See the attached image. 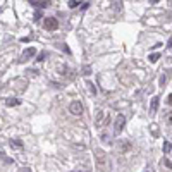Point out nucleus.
Returning <instances> with one entry per match:
<instances>
[{"label": "nucleus", "mask_w": 172, "mask_h": 172, "mask_svg": "<svg viewBox=\"0 0 172 172\" xmlns=\"http://www.w3.org/2000/svg\"><path fill=\"white\" fill-rule=\"evenodd\" d=\"M90 71H91V69H90V66H84V67H83V74H84V76H88V74H90Z\"/></svg>", "instance_id": "obj_12"}, {"label": "nucleus", "mask_w": 172, "mask_h": 172, "mask_svg": "<svg viewBox=\"0 0 172 172\" xmlns=\"http://www.w3.org/2000/svg\"><path fill=\"white\" fill-rule=\"evenodd\" d=\"M19 103H21V100H17V98H12V100L9 98V100L5 102V105H7V107H16V105H19Z\"/></svg>", "instance_id": "obj_6"}, {"label": "nucleus", "mask_w": 172, "mask_h": 172, "mask_svg": "<svg viewBox=\"0 0 172 172\" xmlns=\"http://www.w3.org/2000/svg\"><path fill=\"white\" fill-rule=\"evenodd\" d=\"M164 152H165V153H169V152H170V143H169V141H165V145H164Z\"/></svg>", "instance_id": "obj_11"}, {"label": "nucleus", "mask_w": 172, "mask_h": 172, "mask_svg": "<svg viewBox=\"0 0 172 172\" xmlns=\"http://www.w3.org/2000/svg\"><path fill=\"white\" fill-rule=\"evenodd\" d=\"M167 103H169V105H172V93L167 97Z\"/></svg>", "instance_id": "obj_16"}, {"label": "nucleus", "mask_w": 172, "mask_h": 172, "mask_svg": "<svg viewBox=\"0 0 172 172\" xmlns=\"http://www.w3.org/2000/svg\"><path fill=\"white\" fill-rule=\"evenodd\" d=\"M12 146H16V148H21V146H23V143L19 141V139H12Z\"/></svg>", "instance_id": "obj_9"}, {"label": "nucleus", "mask_w": 172, "mask_h": 172, "mask_svg": "<svg viewBox=\"0 0 172 172\" xmlns=\"http://www.w3.org/2000/svg\"><path fill=\"white\" fill-rule=\"evenodd\" d=\"M169 122H170V124H172V114H170V117H169Z\"/></svg>", "instance_id": "obj_18"}, {"label": "nucleus", "mask_w": 172, "mask_h": 172, "mask_svg": "<svg viewBox=\"0 0 172 172\" xmlns=\"http://www.w3.org/2000/svg\"><path fill=\"white\" fill-rule=\"evenodd\" d=\"M45 28H47L48 31L57 29V28H59V21H57L55 17H47V19H45Z\"/></svg>", "instance_id": "obj_2"}, {"label": "nucleus", "mask_w": 172, "mask_h": 172, "mask_svg": "<svg viewBox=\"0 0 172 172\" xmlns=\"http://www.w3.org/2000/svg\"><path fill=\"white\" fill-rule=\"evenodd\" d=\"M86 86L90 88V91H91L93 95H97V88H95V84H93V83H90V81H88V83H86Z\"/></svg>", "instance_id": "obj_7"}, {"label": "nucleus", "mask_w": 172, "mask_h": 172, "mask_svg": "<svg viewBox=\"0 0 172 172\" xmlns=\"http://www.w3.org/2000/svg\"><path fill=\"white\" fill-rule=\"evenodd\" d=\"M152 133H153V134H155V136H157V134H158V133H157V126H155V124H153V126H152Z\"/></svg>", "instance_id": "obj_15"}, {"label": "nucleus", "mask_w": 172, "mask_h": 172, "mask_svg": "<svg viewBox=\"0 0 172 172\" xmlns=\"http://www.w3.org/2000/svg\"><path fill=\"white\" fill-rule=\"evenodd\" d=\"M34 55H36V48H34V47H29V48H26V50L23 52L21 60H23V62H24V60H29L31 57H34Z\"/></svg>", "instance_id": "obj_4"}, {"label": "nucleus", "mask_w": 172, "mask_h": 172, "mask_svg": "<svg viewBox=\"0 0 172 172\" xmlns=\"http://www.w3.org/2000/svg\"><path fill=\"white\" fill-rule=\"evenodd\" d=\"M78 5H79V2H78V0H71V2H69V7H71V9H76Z\"/></svg>", "instance_id": "obj_10"}, {"label": "nucleus", "mask_w": 172, "mask_h": 172, "mask_svg": "<svg viewBox=\"0 0 172 172\" xmlns=\"http://www.w3.org/2000/svg\"><path fill=\"white\" fill-rule=\"evenodd\" d=\"M69 110H71V114H74V115H79V114H83V105L81 102H72L71 107H69Z\"/></svg>", "instance_id": "obj_3"}, {"label": "nucleus", "mask_w": 172, "mask_h": 172, "mask_svg": "<svg viewBox=\"0 0 172 172\" xmlns=\"http://www.w3.org/2000/svg\"><path fill=\"white\" fill-rule=\"evenodd\" d=\"M158 57H160L158 53H152V55H150L148 59H150V62H157V60H158Z\"/></svg>", "instance_id": "obj_8"}, {"label": "nucleus", "mask_w": 172, "mask_h": 172, "mask_svg": "<svg viewBox=\"0 0 172 172\" xmlns=\"http://www.w3.org/2000/svg\"><path fill=\"white\" fill-rule=\"evenodd\" d=\"M157 109H158V97H153L152 98V105H150V114L153 115L157 112Z\"/></svg>", "instance_id": "obj_5"}, {"label": "nucleus", "mask_w": 172, "mask_h": 172, "mask_svg": "<svg viewBox=\"0 0 172 172\" xmlns=\"http://www.w3.org/2000/svg\"><path fill=\"white\" fill-rule=\"evenodd\" d=\"M45 57H47V52H41L40 55H38V59H36V60H43Z\"/></svg>", "instance_id": "obj_13"}, {"label": "nucleus", "mask_w": 172, "mask_h": 172, "mask_svg": "<svg viewBox=\"0 0 172 172\" xmlns=\"http://www.w3.org/2000/svg\"><path fill=\"white\" fill-rule=\"evenodd\" d=\"M124 124H126V117H124V115H117V117H115V122H114L115 134H119V133L124 129Z\"/></svg>", "instance_id": "obj_1"}, {"label": "nucleus", "mask_w": 172, "mask_h": 172, "mask_svg": "<svg viewBox=\"0 0 172 172\" xmlns=\"http://www.w3.org/2000/svg\"><path fill=\"white\" fill-rule=\"evenodd\" d=\"M21 172H31V170H29V169L26 167V169H24V170H21Z\"/></svg>", "instance_id": "obj_17"}, {"label": "nucleus", "mask_w": 172, "mask_h": 172, "mask_svg": "<svg viewBox=\"0 0 172 172\" xmlns=\"http://www.w3.org/2000/svg\"><path fill=\"white\" fill-rule=\"evenodd\" d=\"M158 83H160V86L165 84V76H160V79H158Z\"/></svg>", "instance_id": "obj_14"}]
</instances>
